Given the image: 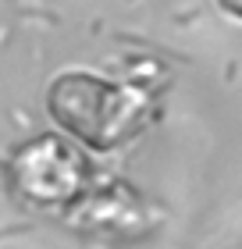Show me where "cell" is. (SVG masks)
<instances>
[{
  "label": "cell",
  "mask_w": 242,
  "mask_h": 249,
  "mask_svg": "<svg viewBox=\"0 0 242 249\" xmlns=\"http://www.w3.org/2000/svg\"><path fill=\"white\" fill-rule=\"evenodd\" d=\"M11 185L36 207H64L86 189V160L57 135L25 142L11 160Z\"/></svg>",
  "instance_id": "obj_2"
},
{
  "label": "cell",
  "mask_w": 242,
  "mask_h": 249,
  "mask_svg": "<svg viewBox=\"0 0 242 249\" xmlns=\"http://www.w3.org/2000/svg\"><path fill=\"white\" fill-rule=\"evenodd\" d=\"M47 100L54 121L93 150H111L146 124V96L139 89L103 82L89 71L61 75Z\"/></svg>",
  "instance_id": "obj_1"
},
{
  "label": "cell",
  "mask_w": 242,
  "mask_h": 249,
  "mask_svg": "<svg viewBox=\"0 0 242 249\" xmlns=\"http://www.w3.org/2000/svg\"><path fill=\"white\" fill-rule=\"evenodd\" d=\"M217 7H221L224 15H232V18L242 21V0H217Z\"/></svg>",
  "instance_id": "obj_3"
}]
</instances>
